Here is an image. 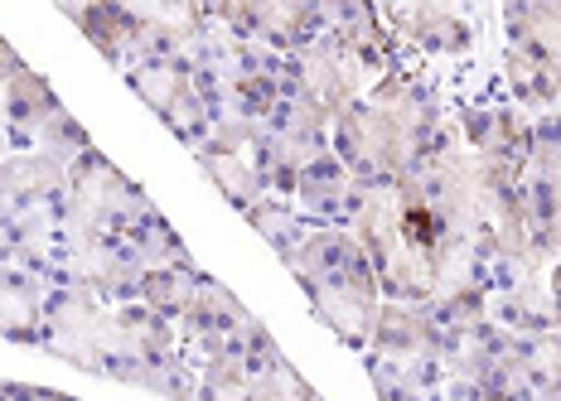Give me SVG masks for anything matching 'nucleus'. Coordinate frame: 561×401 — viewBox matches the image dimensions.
<instances>
[{
  "instance_id": "obj_1",
  "label": "nucleus",
  "mask_w": 561,
  "mask_h": 401,
  "mask_svg": "<svg viewBox=\"0 0 561 401\" xmlns=\"http://www.w3.org/2000/svg\"><path fill=\"white\" fill-rule=\"evenodd\" d=\"M296 266L300 286L310 290L314 314H324L348 344H364L378 310H373V262L368 252L344 232H306V242L286 256Z\"/></svg>"
},
{
  "instance_id": "obj_2",
  "label": "nucleus",
  "mask_w": 561,
  "mask_h": 401,
  "mask_svg": "<svg viewBox=\"0 0 561 401\" xmlns=\"http://www.w3.org/2000/svg\"><path fill=\"white\" fill-rule=\"evenodd\" d=\"M397 25L412 30V39H421L426 49H465L470 44V25L455 20L450 10H402Z\"/></svg>"
},
{
  "instance_id": "obj_3",
  "label": "nucleus",
  "mask_w": 561,
  "mask_h": 401,
  "mask_svg": "<svg viewBox=\"0 0 561 401\" xmlns=\"http://www.w3.org/2000/svg\"><path fill=\"white\" fill-rule=\"evenodd\" d=\"M547 295H552V324H561V262L552 271V286H547Z\"/></svg>"
}]
</instances>
